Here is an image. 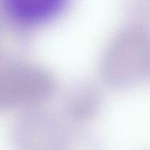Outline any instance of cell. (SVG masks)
Returning <instances> with one entry per match:
<instances>
[{"label": "cell", "instance_id": "6da1fadb", "mask_svg": "<svg viewBox=\"0 0 150 150\" xmlns=\"http://www.w3.org/2000/svg\"><path fill=\"white\" fill-rule=\"evenodd\" d=\"M105 81L119 88L130 87L149 73V37L140 26L120 32L107 48L101 63Z\"/></svg>", "mask_w": 150, "mask_h": 150}, {"label": "cell", "instance_id": "7a4b0ae2", "mask_svg": "<svg viewBox=\"0 0 150 150\" xmlns=\"http://www.w3.org/2000/svg\"><path fill=\"white\" fill-rule=\"evenodd\" d=\"M52 75L32 63L0 59V111L35 105L55 90Z\"/></svg>", "mask_w": 150, "mask_h": 150}, {"label": "cell", "instance_id": "3957f363", "mask_svg": "<svg viewBox=\"0 0 150 150\" xmlns=\"http://www.w3.org/2000/svg\"><path fill=\"white\" fill-rule=\"evenodd\" d=\"M48 111L32 109L15 124L16 150H64L70 130Z\"/></svg>", "mask_w": 150, "mask_h": 150}, {"label": "cell", "instance_id": "277c9868", "mask_svg": "<svg viewBox=\"0 0 150 150\" xmlns=\"http://www.w3.org/2000/svg\"><path fill=\"white\" fill-rule=\"evenodd\" d=\"M1 9L7 21L18 29L46 23L67 8V0H4Z\"/></svg>", "mask_w": 150, "mask_h": 150}, {"label": "cell", "instance_id": "5b68a950", "mask_svg": "<svg viewBox=\"0 0 150 150\" xmlns=\"http://www.w3.org/2000/svg\"><path fill=\"white\" fill-rule=\"evenodd\" d=\"M99 90L88 82H81L69 90L64 101V111L69 118L83 121L93 117L100 106Z\"/></svg>", "mask_w": 150, "mask_h": 150}, {"label": "cell", "instance_id": "8992f818", "mask_svg": "<svg viewBox=\"0 0 150 150\" xmlns=\"http://www.w3.org/2000/svg\"><path fill=\"white\" fill-rule=\"evenodd\" d=\"M64 150H103L95 138L82 130H70Z\"/></svg>", "mask_w": 150, "mask_h": 150}, {"label": "cell", "instance_id": "52a82bcc", "mask_svg": "<svg viewBox=\"0 0 150 150\" xmlns=\"http://www.w3.org/2000/svg\"><path fill=\"white\" fill-rule=\"evenodd\" d=\"M11 28V24L9 23L7 19H6L4 13L2 11V9H1V4H0V59L4 58V57H7V56L4 55V51H3L2 38L4 35V32L7 29H10Z\"/></svg>", "mask_w": 150, "mask_h": 150}]
</instances>
